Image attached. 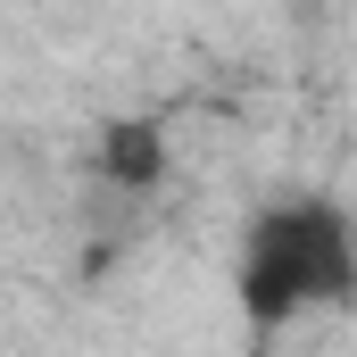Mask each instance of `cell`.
<instances>
[{
    "instance_id": "cell-1",
    "label": "cell",
    "mask_w": 357,
    "mask_h": 357,
    "mask_svg": "<svg viewBox=\"0 0 357 357\" xmlns=\"http://www.w3.org/2000/svg\"><path fill=\"white\" fill-rule=\"evenodd\" d=\"M233 291L250 307V324H299L316 307H341L357 291V233L341 199H274L266 216L250 225L241 241V266H233Z\"/></svg>"
},
{
    "instance_id": "cell-2",
    "label": "cell",
    "mask_w": 357,
    "mask_h": 357,
    "mask_svg": "<svg viewBox=\"0 0 357 357\" xmlns=\"http://www.w3.org/2000/svg\"><path fill=\"white\" fill-rule=\"evenodd\" d=\"M91 167L108 183H125V191H150V183L167 175V133L142 125V116H116V125L91 142Z\"/></svg>"
}]
</instances>
